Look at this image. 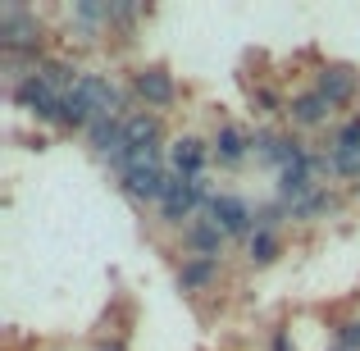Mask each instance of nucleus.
I'll return each instance as SVG.
<instances>
[{"mask_svg": "<svg viewBox=\"0 0 360 351\" xmlns=\"http://www.w3.org/2000/svg\"><path fill=\"white\" fill-rule=\"evenodd\" d=\"M0 46H5L9 60H14V55H32L37 46H41V32H37V23L23 14V9L9 5L5 18H0Z\"/></svg>", "mask_w": 360, "mask_h": 351, "instance_id": "1", "label": "nucleus"}, {"mask_svg": "<svg viewBox=\"0 0 360 351\" xmlns=\"http://www.w3.org/2000/svg\"><path fill=\"white\" fill-rule=\"evenodd\" d=\"M201 196H205L201 178H174V183H169V192H165V201H160V215H165V224H183L187 215L201 205Z\"/></svg>", "mask_w": 360, "mask_h": 351, "instance_id": "2", "label": "nucleus"}, {"mask_svg": "<svg viewBox=\"0 0 360 351\" xmlns=\"http://www.w3.org/2000/svg\"><path fill=\"white\" fill-rule=\"evenodd\" d=\"M14 101L23 110H32L37 119H60V101L64 96H60V91H51L41 78H37V73H27V78L14 82Z\"/></svg>", "mask_w": 360, "mask_h": 351, "instance_id": "3", "label": "nucleus"}, {"mask_svg": "<svg viewBox=\"0 0 360 351\" xmlns=\"http://www.w3.org/2000/svg\"><path fill=\"white\" fill-rule=\"evenodd\" d=\"M328 165H333V174H342V178L360 174V119H347L342 128H338L333 151H328Z\"/></svg>", "mask_w": 360, "mask_h": 351, "instance_id": "4", "label": "nucleus"}, {"mask_svg": "<svg viewBox=\"0 0 360 351\" xmlns=\"http://www.w3.org/2000/svg\"><path fill=\"white\" fill-rule=\"evenodd\" d=\"M73 91L96 110V119H115L119 115V87L110 78H101V73H78V87Z\"/></svg>", "mask_w": 360, "mask_h": 351, "instance_id": "5", "label": "nucleus"}, {"mask_svg": "<svg viewBox=\"0 0 360 351\" xmlns=\"http://www.w3.org/2000/svg\"><path fill=\"white\" fill-rule=\"evenodd\" d=\"M356 69H352V64H328V69L324 73H319V96H324L328 101V106H347V101H352L356 96Z\"/></svg>", "mask_w": 360, "mask_h": 351, "instance_id": "6", "label": "nucleus"}, {"mask_svg": "<svg viewBox=\"0 0 360 351\" xmlns=\"http://www.w3.org/2000/svg\"><path fill=\"white\" fill-rule=\"evenodd\" d=\"M210 219L219 224L224 233H251L255 215L246 210L242 196H210Z\"/></svg>", "mask_w": 360, "mask_h": 351, "instance_id": "7", "label": "nucleus"}, {"mask_svg": "<svg viewBox=\"0 0 360 351\" xmlns=\"http://www.w3.org/2000/svg\"><path fill=\"white\" fill-rule=\"evenodd\" d=\"M169 183H174V178H169L165 169H137V174H123V192H128L132 201H165Z\"/></svg>", "mask_w": 360, "mask_h": 351, "instance_id": "8", "label": "nucleus"}, {"mask_svg": "<svg viewBox=\"0 0 360 351\" xmlns=\"http://www.w3.org/2000/svg\"><path fill=\"white\" fill-rule=\"evenodd\" d=\"M132 87H137V96L146 101V106H155V110H165V106H174V78H169L165 69H141L137 78H132Z\"/></svg>", "mask_w": 360, "mask_h": 351, "instance_id": "9", "label": "nucleus"}, {"mask_svg": "<svg viewBox=\"0 0 360 351\" xmlns=\"http://www.w3.org/2000/svg\"><path fill=\"white\" fill-rule=\"evenodd\" d=\"M123 141L128 151H146V146H160V119L150 110H137V115L123 119Z\"/></svg>", "mask_w": 360, "mask_h": 351, "instance_id": "10", "label": "nucleus"}, {"mask_svg": "<svg viewBox=\"0 0 360 351\" xmlns=\"http://www.w3.org/2000/svg\"><path fill=\"white\" fill-rule=\"evenodd\" d=\"M319 187H315V178H310V155L301 160V165H292V169H283V183H278V196L288 205H301L306 196H315Z\"/></svg>", "mask_w": 360, "mask_h": 351, "instance_id": "11", "label": "nucleus"}, {"mask_svg": "<svg viewBox=\"0 0 360 351\" xmlns=\"http://www.w3.org/2000/svg\"><path fill=\"white\" fill-rule=\"evenodd\" d=\"M224 237H229V233H224L214 219H201V224L187 229V246H192V255H201V260H219Z\"/></svg>", "mask_w": 360, "mask_h": 351, "instance_id": "12", "label": "nucleus"}, {"mask_svg": "<svg viewBox=\"0 0 360 351\" xmlns=\"http://www.w3.org/2000/svg\"><path fill=\"white\" fill-rule=\"evenodd\" d=\"M201 169H205V141L183 137L174 146V174L178 178H201Z\"/></svg>", "mask_w": 360, "mask_h": 351, "instance_id": "13", "label": "nucleus"}, {"mask_svg": "<svg viewBox=\"0 0 360 351\" xmlns=\"http://www.w3.org/2000/svg\"><path fill=\"white\" fill-rule=\"evenodd\" d=\"M328 110H333V106H328L319 91H301V96L288 106V115L297 119L301 128H315V123H324V119H328Z\"/></svg>", "mask_w": 360, "mask_h": 351, "instance_id": "14", "label": "nucleus"}, {"mask_svg": "<svg viewBox=\"0 0 360 351\" xmlns=\"http://www.w3.org/2000/svg\"><path fill=\"white\" fill-rule=\"evenodd\" d=\"M214 274H219V260H201V255H192V260L178 269V288H183V292H201L205 283H214Z\"/></svg>", "mask_w": 360, "mask_h": 351, "instance_id": "15", "label": "nucleus"}, {"mask_svg": "<svg viewBox=\"0 0 360 351\" xmlns=\"http://www.w3.org/2000/svg\"><path fill=\"white\" fill-rule=\"evenodd\" d=\"M32 73H37V78H41V82H46L51 91H60V96H69V91L78 87V78H73V69H69V64H60V60H41V64H37Z\"/></svg>", "mask_w": 360, "mask_h": 351, "instance_id": "16", "label": "nucleus"}, {"mask_svg": "<svg viewBox=\"0 0 360 351\" xmlns=\"http://www.w3.org/2000/svg\"><path fill=\"white\" fill-rule=\"evenodd\" d=\"M91 119H96V110H91L78 91H69V96L60 101V119L55 123H64V128H91Z\"/></svg>", "mask_w": 360, "mask_h": 351, "instance_id": "17", "label": "nucleus"}, {"mask_svg": "<svg viewBox=\"0 0 360 351\" xmlns=\"http://www.w3.org/2000/svg\"><path fill=\"white\" fill-rule=\"evenodd\" d=\"M214 155L224 160V165H242L246 160V137H242V128H219V137H214Z\"/></svg>", "mask_w": 360, "mask_h": 351, "instance_id": "18", "label": "nucleus"}, {"mask_svg": "<svg viewBox=\"0 0 360 351\" xmlns=\"http://www.w3.org/2000/svg\"><path fill=\"white\" fill-rule=\"evenodd\" d=\"M274 255H278V237L264 233V229H255V237H251V260L255 264H269Z\"/></svg>", "mask_w": 360, "mask_h": 351, "instance_id": "19", "label": "nucleus"}, {"mask_svg": "<svg viewBox=\"0 0 360 351\" xmlns=\"http://www.w3.org/2000/svg\"><path fill=\"white\" fill-rule=\"evenodd\" d=\"M324 210H333V196L315 192V196H306L301 205H292V219H315V215H324Z\"/></svg>", "mask_w": 360, "mask_h": 351, "instance_id": "20", "label": "nucleus"}, {"mask_svg": "<svg viewBox=\"0 0 360 351\" xmlns=\"http://www.w3.org/2000/svg\"><path fill=\"white\" fill-rule=\"evenodd\" d=\"M338 347H347V351H360V319H352V324H342V333H338Z\"/></svg>", "mask_w": 360, "mask_h": 351, "instance_id": "21", "label": "nucleus"}, {"mask_svg": "<svg viewBox=\"0 0 360 351\" xmlns=\"http://www.w3.org/2000/svg\"><path fill=\"white\" fill-rule=\"evenodd\" d=\"M255 106H260L264 115H278V96H274V91H255Z\"/></svg>", "mask_w": 360, "mask_h": 351, "instance_id": "22", "label": "nucleus"}, {"mask_svg": "<svg viewBox=\"0 0 360 351\" xmlns=\"http://www.w3.org/2000/svg\"><path fill=\"white\" fill-rule=\"evenodd\" d=\"M274 351H292V338L288 333H274Z\"/></svg>", "mask_w": 360, "mask_h": 351, "instance_id": "23", "label": "nucleus"}, {"mask_svg": "<svg viewBox=\"0 0 360 351\" xmlns=\"http://www.w3.org/2000/svg\"><path fill=\"white\" fill-rule=\"evenodd\" d=\"M96 351H123V347H119V343H110V347H96Z\"/></svg>", "mask_w": 360, "mask_h": 351, "instance_id": "24", "label": "nucleus"}, {"mask_svg": "<svg viewBox=\"0 0 360 351\" xmlns=\"http://www.w3.org/2000/svg\"><path fill=\"white\" fill-rule=\"evenodd\" d=\"M338 351H347V347H338Z\"/></svg>", "mask_w": 360, "mask_h": 351, "instance_id": "25", "label": "nucleus"}]
</instances>
